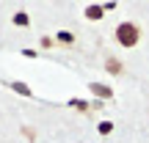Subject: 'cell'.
Instances as JSON below:
<instances>
[{
  "label": "cell",
  "mask_w": 149,
  "mask_h": 143,
  "mask_svg": "<svg viewBox=\"0 0 149 143\" xmlns=\"http://www.w3.org/2000/svg\"><path fill=\"white\" fill-rule=\"evenodd\" d=\"M91 91H94V94H97V96H105V99H108V96H111V94H113V91H111V88H108V85H100V83H91Z\"/></svg>",
  "instance_id": "obj_3"
},
{
  "label": "cell",
  "mask_w": 149,
  "mask_h": 143,
  "mask_svg": "<svg viewBox=\"0 0 149 143\" xmlns=\"http://www.w3.org/2000/svg\"><path fill=\"white\" fill-rule=\"evenodd\" d=\"M108 72L119 74V72H122V64H116V61H108Z\"/></svg>",
  "instance_id": "obj_6"
},
{
  "label": "cell",
  "mask_w": 149,
  "mask_h": 143,
  "mask_svg": "<svg viewBox=\"0 0 149 143\" xmlns=\"http://www.w3.org/2000/svg\"><path fill=\"white\" fill-rule=\"evenodd\" d=\"M111 129H113V124H111V121H105V124H100V132H102V135H108V132H111Z\"/></svg>",
  "instance_id": "obj_8"
},
{
  "label": "cell",
  "mask_w": 149,
  "mask_h": 143,
  "mask_svg": "<svg viewBox=\"0 0 149 143\" xmlns=\"http://www.w3.org/2000/svg\"><path fill=\"white\" fill-rule=\"evenodd\" d=\"M58 41H64V44H72V41H74V36H72L69 30H61V33H58Z\"/></svg>",
  "instance_id": "obj_5"
},
{
  "label": "cell",
  "mask_w": 149,
  "mask_h": 143,
  "mask_svg": "<svg viewBox=\"0 0 149 143\" xmlns=\"http://www.w3.org/2000/svg\"><path fill=\"white\" fill-rule=\"evenodd\" d=\"M14 22H17V25H28V17H25V11H19V14L14 17Z\"/></svg>",
  "instance_id": "obj_7"
},
{
  "label": "cell",
  "mask_w": 149,
  "mask_h": 143,
  "mask_svg": "<svg viewBox=\"0 0 149 143\" xmlns=\"http://www.w3.org/2000/svg\"><path fill=\"white\" fill-rule=\"evenodd\" d=\"M8 85L17 91V94H25V96H31V88H28V85H22V83H8Z\"/></svg>",
  "instance_id": "obj_4"
},
{
  "label": "cell",
  "mask_w": 149,
  "mask_h": 143,
  "mask_svg": "<svg viewBox=\"0 0 149 143\" xmlns=\"http://www.w3.org/2000/svg\"><path fill=\"white\" fill-rule=\"evenodd\" d=\"M102 6H88V8H86V17H88V19H102Z\"/></svg>",
  "instance_id": "obj_2"
},
{
  "label": "cell",
  "mask_w": 149,
  "mask_h": 143,
  "mask_svg": "<svg viewBox=\"0 0 149 143\" xmlns=\"http://www.w3.org/2000/svg\"><path fill=\"white\" fill-rule=\"evenodd\" d=\"M116 41H119V47H124V50L135 47V44L141 41V25L138 22H119L116 25Z\"/></svg>",
  "instance_id": "obj_1"
}]
</instances>
